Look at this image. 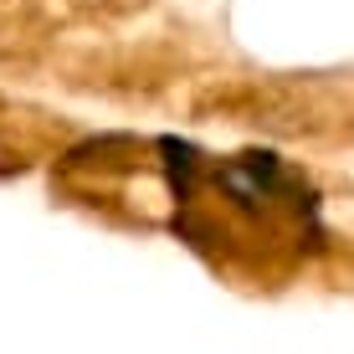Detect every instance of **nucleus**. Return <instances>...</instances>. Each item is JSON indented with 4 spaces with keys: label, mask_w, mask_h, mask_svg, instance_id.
Instances as JSON below:
<instances>
[]
</instances>
